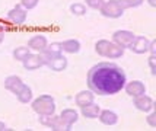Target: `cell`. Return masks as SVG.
<instances>
[{
  "label": "cell",
  "mask_w": 156,
  "mask_h": 131,
  "mask_svg": "<svg viewBox=\"0 0 156 131\" xmlns=\"http://www.w3.org/2000/svg\"><path fill=\"white\" fill-rule=\"evenodd\" d=\"M16 96H18V99H19L22 104H28V102L32 99V90H31L29 86L23 84V86H22V89L16 93Z\"/></svg>",
  "instance_id": "ac0fdd59"
},
{
  "label": "cell",
  "mask_w": 156,
  "mask_h": 131,
  "mask_svg": "<svg viewBox=\"0 0 156 131\" xmlns=\"http://www.w3.org/2000/svg\"><path fill=\"white\" fill-rule=\"evenodd\" d=\"M104 3H105L104 0H86V5L92 9H101Z\"/></svg>",
  "instance_id": "484cf974"
},
{
  "label": "cell",
  "mask_w": 156,
  "mask_h": 131,
  "mask_svg": "<svg viewBox=\"0 0 156 131\" xmlns=\"http://www.w3.org/2000/svg\"><path fill=\"white\" fill-rule=\"evenodd\" d=\"M61 50L66 53H70V54H75L80 50V42L77 40H67V41L61 42Z\"/></svg>",
  "instance_id": "2e32d148"
},
{
  "label": "cell",
  "mask_w": 156,
  "mask_h": 131,
  "mask_svg": "<svg viewBox=\"0 0 156 131\" xmlns=\"http://www.w3.org/2000/svg\"><path fill=\"white\" fill-rule=\"evenodd\" d=\"M134 105H136L137 109L140 111H144V112H147V111L153 109V106H155V102H153V99L147 95H139V96H134Z\"/></svg>",
  "instance_id": "52a82bcc"
},
{
  "label": "cell",
  "mask_w": 156,
  "mask_h": 131,
  "mask_svg": "<svg viewBox=\"0 0 156 131\" xmlns=\"http://www.w3.org/2000/svg\"><path fill=\"white\" fill-rule=\"evenodd\" d=\"M155 118H156V114H150L149 117H147V122H149V124L152 125V127H155V125H156Z\"/></svg>",
  "instance_id": "83f0119b"
},
{
  "label": "cell",
  "mask_w": 156,
  "mask_h": 131,
  "mask_svg": "<svg viewBox=\"0 0 156 131\" xmlns=\"http://www.w3.org/2000/svg\"><path fill=\"white\" fill-rule=\"evenodd\" d=\"M99 10L107 18H120L124 13V7L120 5L118 0H109L107 3H104Z\"/></svg>",
  "instance_id": "277c9868"
},
{
  "label": "cell",
  "mask_w": 156,
  "mask_h": 131,
  "mask_svg": "<svg viewBox=\"0 0 156 131\" xmlns=\"http://www.w3.org/2000/svg\"><path fill=\"white\" fill-rule=\"evenodd\" d=\"M150 6H156V0H149Z\"/></svg>",
  "instance_id": "4dcf8cb0"
},
{
  "label": "cell",
  "mask_w": 156,
  "mask_h": 131,
  "mask_svg": "<svg viewBox=\"0 0 156 131\" xmlns=\"http://www.w3.org/2000/svg\"><path fill=\"white\" fill-rule=\"evenodd\" d=\"M42 57H44V64L48 66L50 69H53L54 71H61V70L66 69V66H67L66 57H63L61 54L50 55L44 51V53H42Z\"/></svg>",
  "instance_id": "3957f363"
},
{
  "label": "cell",
  "mask_w": 156,
  "mask_h": 131,
  "mask_svg": "<svg viewBox=\"0 0 156 131\" xmlns=\"http://www.w3.org/2000/svg\"><path fill=\"white\" fill-rule=\"evenodd\" d=\"M149 40L146 36H134V40L131 41V44L129 45V48L131 51H134L137 54H143L146 51H149Z\"/></svg>",
  "instance_id": "8992f818"
},
{
  "label": "cell",
  "mask_w": 156,
  "mask_h": 131,
  "mask_svg": "<svg viewBox=\"0 0 156 131\" xmlns=\"http://www.w3.org/2000/svg\"><path fill=\"white\" fill-rule=\"evenodd\" d=\"M99 112H101L99 106L95 105L94 102L86 105V106H82V114H83L85 117H88V118H96L98 115H99Z\"/></svg>",
  "instance_id": "e0dca14e"
},
{
  "label": "cell",
  "mask_w": 156,
  "mask_h": 131,
  "mask_svg": "<svg viewBox=\"0 0 156 131\" xmlns=\"http://www.w3.org/2000/svg\"><path fill=\"white\" fill-rule=\"evenodd\" d=\"M118 2L122 7H136L143 3V0H118Z\"/></svg>",
  "instance_id": "cb8c5ba5"
},
{
  "label": "cell",
  "mask_w": 156,
  "mask_h": 131,
  "mask_svg": "<svg viewBox=\"0 0 156 131\" xmlns=\"http://www.w3.org/2000/svg\"><path fill=\"white\" fill-rule=\"evenodd\" d=\"M75 101L80 108L82 106H86V105L94 102V93H92V92H88V90H83L80 93H77V96H76Z\"/></svg>",
  "instance_id": "5bb4252c"
},
{
  "label": "cell",
  "mask_w": 156,
  "mask_h": 131,
  "mask_svg": "<svg viewBox=\"0 0 156 131\" xmlns=\"http://www.w3.org/2000/svg\"><path fill=\"white\" fill-rule=\"evenodd\" d=\"M109 44L111 42L107 41V40H101V41H98L96 42V45H95V50H96V53L99 55H107V53H108V48H109Z\"/></svg>",
  "instance_id": "44dd1931"
},
{
  "label": "cell",
  "mask_w": 156,
  "mask_h": 131,
  "mask_svg": "<svg viewBox=\"0 0 156 131\" xmlns=\"http://www.w3.org/2000/svg\"><path fill=\"white\" fill-rule=\"evenodd\" d=\"M7 19L10 22H13L16 25H22L27 21V12L22 9V6H15L9 13H7Z\"/></svg>",
  "instance_id": "ba28073f"
},
{
  "label": "cell",
  "mask_w": 156,
  "mask_h": 131,
  "mask_svg": "<svg viewBox=\"0 0 156 131\" xmlns=\"http://www.w3.org/2000/svg\"><path fill=\"white\" fill-rule=\"evenodd\" d=\"M99 119H101L102 124L105 125H114L118 121V117L114 111H109V109H105V111H101L99 112Z\"/></svg>",
  "instance_id": "4fadbf2b"
},
{
  "label": "cell",
  "mask_w": 156,
  "mask_h": 131,
  "mask_svg": "<svg viewBox=\"0 0 156 131\" xmlns=\"http://www.w3.org/2000/svg\"><path fill=\"white\" fill-rule=\"evenodd\" d=\"M22 86H23V83L20 80V77H18V76H9L5 80V88L7 90H10L12 93H15V95L22 89Z\"/></svg>",
  "instance_id": "7c38bea8"
},
{
  "label": "cell",
  "mask_w": 156,
  "mask_h": 131,
  "mask_svg": "<svg viewBox=\"0 0 156 131\" xmlns=\"http://www.w3.org/2000/svg\"><path fill=\"white\" fill-rule=\"evenodd\" d=\"M32 108L40 115H54V111H55L54 99L50 95H42V96H40L38 99L34 101Z\"/></svg>",
  "instance_id": "7a4b0ae2"
},
{
  "label": "cell",
  "mask_w": 156,
  "mask_h": 131,
  "mask_svg": "<svg viewBox=\"0 0 156 131\" xmlns=\"http://www.w3.org/2000/svg\"><path fill=\"white\" fill-rule=\"evenodd\" d=\"M29 54H31V53H29V48H28V47H18V48L13 51L15 60H18V61H23Z\"/></svg>",
  "instance_id": "ffe728a7"
},
{
  "label": "cell",
  "mask_w": 156,
  "mask_h": 131,
  "mask_svg": "<svg viewBox=\"0 0 156 131\" xmlns=\"http://www.w3.org/2000/svg\"><path fill=\"white\" fill-rule=\"evenodd\" d=\"M61 44L60 42H53L51 45H47V48H45V53L50 55H57V54H61ZM44 53V51H42Z\"/></svg>",
  "instance_id": "7402d4cb"
},
{
  "label": "cell",
  "mask_w": 156,
  "mask_h": 131,
  "mask_svg": "<svg viewBox=\"0 0 156 131\" xmlns=\"http://www.w3.org/2000/svg\"><path fill=\"white\" fill-rule=\"evenodd\" d=\"M2 130H7V128H6V124L0 121V131H2Z\"/></svg>",
  "instance_id": "f1b7e54d"
},
{
  "label": "cell",
  "mask_w": 156,
  "mask_h": 131,
  "mask_svg": "<svg viewBox=\"0 0 156 131\" xmlns=\"http://www.w3.org/2000/svg\"><path fill=\"white\" fill-rule=\"evenodd\" d=\"M22 63L27 70H35L41 66H44V57L40 54H29Z\"/></svg>",
  "instance_id": "9c48e42d"
},
{
  "label": "cell",
  "mask_w": 156,
  "mask_h": 131,
  "mask_svg": "<svg viewBox=\"0 0 156 131\" xmlns=\"http://www.w3.org/2000/svg\"><path fill=\"white\" fill-rule=\"evenodd\" d=\"M124 54V48L120 47L118 44L115 42H111L109 44V48H108V53L105 57H109V58H118V57H121Z\"/></svg>",
  "instance_id": "d6986e66"
},
{
  "label": "cell",
  "mask_w": 156,
  "mask_h": 131,
  "mask_svg": "<svg viewBox=\"0 0 156 131\" xmlns=\"http://www.w3.org/2000/svg\"><path fill=\"white\" fill-rule=\"evenodd\" d=\"M126 88V92L129 93L130 96H139V95H143L146 92V88L142 82L139 80H134V82H130L129 84H124Z\"/></svg>",
  "instance_id": "8fae6325"
},
{
  "label": "cell",
  "mask_w": 156,
  "mask_h": 131,
  "mask_svg": "<svg viewBox=\"0 0 156 131\" xmlns=\"http://www.w3.org/2000/svg\"><path fill=\"white\" fill-rule=\"evenodd\" d=\"M149 64H150V69H152V73L155 74V54H152L150 55V58H149Z\"/></svg>",
  "instance_id": "4316f807"
},
{
  "label": "cell",
  "mask_w": 156,
  "mask_h": 131,
  "mask_svg": "<svg viewBox=\"0 0 156 131\" xmlns=\"http://www.w3.org/2000/svg\"><path fill=\"white\" fill-rule=\"evenodd\" d=\"M3 38H5V32H3V31H0V42L3 41Z\"/></svg>",
  "instance_id": "f546056e"
},
{
  "label": "cell",
  "mask_w": 156,
  "mask_h": 131,
  "mask_svg": "<svg viewBox=\"0 0 156 131\" xmlns=\"http://www.w3.org/2000/svg\"><path fill=\"white\" fill-rule=\"evenodd\" d=\"M28 48H32L35 51H40V53L45 51V48H47V38L42 36V35H35L28 42Z\"/></svg>",
  "instance_id": "30bf717a"
},
{
  "label": "cell",
  "mask_w": 156,
  "mask_h": 131,
  "mask_svg": "<svg viewBox=\"0 0 156 131\" xmlns=\"http://www.w3.org/2000/svg\"><path fill=\"white\" fill-rule=\"evenodd\" d=\"M70 10H72V13L73 15H85V12H86V7L83 6V5H80V3H75V5H72L70 6Z\"/></svg>",
  "instance_id": "603a6c76"
},
{
  "label": "cell",
  "mask_w": 156,
  "mask_h": 131,
  "mask_svg": "<svg viewBox=\"0 0 156 131\" xmlns=\"http://www.w3.org/2000/svg\"><path fill=\"white\" fill-rule=\"evenodd\" d=\"M60 118L66 125L72 127V124L77 121V112H76L75 109H64L63 112H61Z\"/></svg>",
  "instance_id": "9a60e30c"
},
{
  "label": "cell",
  "mask_w": 156,
  "mask_h": 131,
  "mask_svg": "<svg viewBox=\"0 0 156 131\" xmlns=\"http://www.w3.org/2000/svg\"><path fill=\"white\" fill-rule=\"evenodd\" d=\"M134 36H136V35L133 34V32H130V31H117V32H114L112 40H114V42L118 44L120 47L127 48L130 44H131V41L134 40Z\"/></svg>",
  "instance_id": "5b68a950"
},
{
  "label": "cell",
  "mask_w": 156,
  "mask_h": 131,
  "mask_svg": "<svg viewBox=\"0 0 156 131\" xmlns=\"http://www.w3.org/2000/svg\"><path fill=\"white\" fill-rule=\"evenodd\" d=\"M38 2H40V0H20V6L29 10V9H34V7L38 5Z\"/></svg>",
  "instance_id": "d4e9b609"
},
{
  "label": "cell",
  "mask_w": 156,
  "mask_h": 131,
  "mask_svg": "<svg viewBox=\"0 0 156 131\" xmlns=\"http://www.w3.org/2000/svg\"><path fill=\"white\" fill-rule=\"evenodd\" d=\"M126 84V73L114 63H99L88 73V86L98 95L118 93Z\"/></svg>",
  "instance_id": "6da1fadb"
}]
</instances>
